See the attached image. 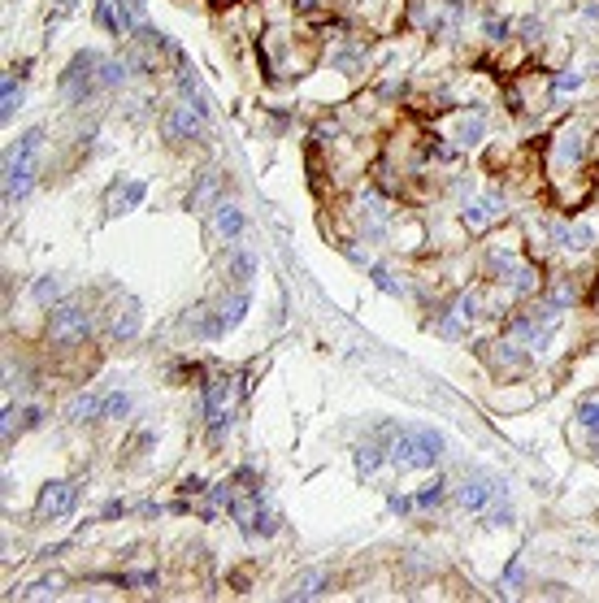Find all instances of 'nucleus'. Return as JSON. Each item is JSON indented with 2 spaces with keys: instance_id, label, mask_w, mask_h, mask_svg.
<instances>
[{
  "instance_id": "f257e3e1",
  "label": "nucleus",
  "mask_w": 599,
  "mask_h": 603,
  "mask_svg": "<svg viewBox=\"0 0 599 603\" xmlns=\"http://www.w3.org/2000/svg\"><path fill=\"white\" fill-rule=\"evenodd\" d=\"M378 439L386 443L382 451L391 456L400 469H430V465H439V456H443V434L439 430H426V425L382 421L378 425Z\"/></svg>"
},
{
  "instance_id": "f03ea898",
  "label": "nucleus",
  "mask_w": 599,
  "mask_h": 603,
  "mask_svg": "<svg viewBox=\"0 0 599 603\" xmlns=\"http://www.w3.org/2000/svg\"><path fill=\"white\" fill-rule=\"evenodd\" d=\"M40 144H44V126H30L5 152V200H26V191L35 187V179H40Z\"/></svg>"
},
{
  "instance_id": "7ed1b4c3",
  "label": "nucleus",
  "mask_w": 599,
  "mask_h": 603,
  "mask_svg": "<svg viewBox=\"0 0 599 603\" xmlns=\"http://www.w3.org/2000/svg\"><path fill=\"white\" fill-rule=\"evenodd\" d=\"M100 52H91V48H83L74 61L65 65V74H61V96L69 100V104H87L91 96H100L104 91V83H100Z\"/></svg>"
},
{
  "instance_id": "20e7f679",
  "label": "nucleus",
  "mask_w": 599,
  "mask_h": 603,
  "mask_svg": "<svg viewBox=\"0 0 599 603\" xmlns=\"http://www.w3.org/2000/svg\"><path fill=\"white\" fill-rule=\"evenodd\" d=\"M235 400H239V386H235L230 373H208L204 378V421H208L213 434L226 430V421L235 412Z\"/></svg>"
},
{
  "instance_id": "39448f33",
  "label": "nucleus",
  "mask_w": 599,
  "mask_h": 603,
  "mask_svg": "<svg viewBox=\"0 0 599 603\" xmlns=\"http://www.w3.org/2000/svg\"><path fill=\"white\" fill-rule=\"evenodd\" d=\"M79 500H83V482H74V478L48 482L40 490V500H35V517L40 521H65L69 512L79 508Z\"/></svg>"
},
{
  "instance_id": "423d86ee",
  "label": "nucleus",
  "mask_w": 599,
  "mask_h": 603,
  "mask_svg": "<svg viewBox=\"0 0 599 603\" xmlns=\"http://www.w3.org/2000/svg\"><path fill=\"white\" fill-rule=\"evenodd\" d=\"M87 330H91V317L79 304H57L48 312V339L52 343H79V339H87Z\"/></svg>"
},
{
  "instance_id": "0eeeda50",
  "label": "nucleus",
  "mask_w": 599,
  "mask_h": 603,
  "mask_svg": "<svg viewBox=\"0 0 599 603\" xmlns=\"http://www.w3.org/2000/svg\"><path fill=\"white\" fill-rule=\"evenodd\" d=\"M161 135L169 144H196V139H204V118L191 104H169L165 118H161Z\"/></svg>"
},
{
  "instance_id": "6e6552de",
  "label": "nucleus",
  "mask_w": 599,
  "mask_h": 603,
  "mask_svg": "<svg viewBox=\"0 0 599 603\" xmlns=\"http://www.w3.org/2000/svg\"><path fill=\"white\" fill-rule=\"evenodd\" d=\"M243 312H248V291L239 287V291H235L226 304H218V308H213V312H208L204 322H200V334H204V339H222L226 330H235V326L243 322Z\"/></svg>"
},
{
  "instance_id": "1a4fd4ad",
  "label": "nucleus",
  "mask_w": 599,
  "mask_h": 603,
  "mask_svg": "<svg viewBox=\"0 0 599 603\" xmlns=\"http://www.w3.org/2000/svg\"><path fill=\"white\" fill-rule=\"evenodd\" d=\"M496 495H504L500 482H461V486H456V504H461L465 512H482Z\"/></svg>"
},
{
  "instance_id": "9d476101",
  "label": "nucleus",
  "mask_w": 599,
  "mask_h": 603,
  "mask_svg": "<svg viewBox=\"0 0 599 603\" xmlns=\"http://www.w3.org/2000/svg\"><path fill=\"white\" fill-rule=\"evenodd\" d=\"M500 213V196H486V200H474V204H465L461 208V222L469 226V230H482L491 218Z\"/></svg>"
},
{
  "instance_id": "9b49d317",
  "label": "nucleus",
  "mask_w": 599,
  "mask_h": 603,
  "mask_svg": "<svg viewBox=\"0 0 599 603\" xmlns=\"http://www.w3.org/2000/svg\"><path fill=\"white\" fill-rule=\"evenodd\" d=\"M326 573H317V569H308V573H300L296 582H291V590H287V599H322L326 594Z\"/></svg>"
},
{
  "instance_id": "f8f14e48",
  "label": "nucleus",
  "mask_w": 599,
  "mask_h": 603,
  "mask_svg": "<svg viewBox=\"0 0 599 603\" xmlns=\"http://www.w3.org/2000/svg\"><path fill=\"white\" fill-rule=\"evenodd\" d=\"M22 109V69H13V74H5V87H0V118H13Z\"/></svg>"
},
{
  "instance_id": "ddd939ff",
  "label": "nucleus",
  "mask_w": 599,
  "mask_h": 603,
  "mask_svg": "<svg viewBox=\"0 0 599 603\" xmlns=\"http://www.w3.org/2000/svg\"><path fill=\"white\" fill-rule=\"evenodd\" d=\"M382 460H386V451H382V447H374V443H361L357 451H352V465H357V473H361V478H374V473L382 469Z\"/></svg>"
},
{
  "instance_id": "4468645a",
  "label": "nucleus",
  "mask_w": 599,
  "mask_h": 603,
  "mask_svg": "<svg viewBox=\"0 0 599 603\" xmlns=\"http://www.w3.org/2000/svg\"><path fill=\"white\" fill-rule=\"evenodd\" d=\"M100 404H104L100 395H74L65 404V417L69 421H100Z\"/></svg>"
},
{
  "instance_id": "2eb2a0df",
  "label": "nucleus",
  "mask_w": 599,
  "mask_h": 603,
  "mask_svg": "<svg viewBox=\"0 0 599 603\" xmlns=\"http://www.w3.org/2000/svg\"><path fill=\"white\" fill-rule=\"evenodd\" d=\"M144 196H148V187H144V183H122L118 191H109V204H113V213H130Z\"/></svg>"
},
{
  "instance_id": "dca6fc26",
  "label": "nucleus",
  "mask_w": 599,
  "mask_h": 603,
  "mask_svg": "<svg viewBox=\"0 0 599 603\" xmlns=\"http://www.w3.org/2000/svg\"><path fill=\"white\" fill-rule=\"evenodd\" d=\"M482 135H486L482 113H474V118H465V122H456V144H461V148H478Z\"/></svg>"
},
{
  "instance_id": "f3484780",
  "label": "nucleus",
  "mask_w": 599,
  "mask_h": 603,
  "mask_svg": "<svg viewBox=\"0 0 599 603\" xmlns=\"http://www.w3.org/2000/svg\"><path fill=\"white\" fill-rule=\"evenodd\" d=\"M130 408H135V395L113 391V395H104V404H100V421H122Z\"/></svg>"
},
{
  "instance_id": "a211bd4d",
  "label": "nucleus",
  "mask_w": 599,
  "mask_h": 603,
  "mask_svg": "<svg viewBox=\"0 0 599 603\" xmlns=\"http://www.w3.org/2000/svg\"><path fill=\"white\" fill-rule=\"evenodd\" d=\"M443 495H447V482H443V478H430L426 486L413 495V500H417V508H439V504H443Z\"/></svg>"
},
{
  "instance_id": "6ab92c4d",
  "label": "nucleus",
  "mask_w": 599,
  "mask_h": 603,
  "mask_svg": "<svg viewBox=\"0 0 599 603\" xmlns=\"http://www.w3.org/2000/svg\"><path fill=\"white\" fill-rule=\"evenodd\" d=\"M239 230H243V213H239L235 204H222V208H218V235L235 239Z\"/></svg>"
},
{
  "instance_id": "aec40b11",
  "label": "nucleus",
  "mask_w": 599,
  "mask_h": 603,
  "mask_svg": "<svg viewBox=\"0 0 599 603\" xmlns=\"http://www.w3.org/2000/svg\"><path fill=\"white\" fill-rule=\"evenodd\" d=\"M230 274H235V287H248V282H252V274H257V261H252V252H235V261H230Z\"/></svg>"
},
{
  "instance_id": "412c9836",
  "label": "nucleus",
  "mask_w": 599,
  "mask_h": 603,
  "mask_svg": "<svg viewBox=\"0 0 599 603\" xmlns=\"http://www.w3.org/2000/svg\"><path fill=\"white\" fill-rule=\"evenodd\" d=\"M534 287H539V269L534 265H517L513 269V291L525 295V291H534Z\"/></svg>"
},
{
  "instance_id": "4be33fe9",
  "label": "nucleus",
  "mask_w": 599,
  "mask_h": 603,
  "mask_svg": "<svg viewBox=\"0 0 599 603\" xmlns=\"http://www.w3.org/2000/svg\"><path fill=\"white\" fill-rule=\"evenodd\" d=\"M496 361L504 369H517V365H530V351H513V343H500L496 347Z\"/></svg>"
},
{
  "instance_id": "5701e85b",
  "label": "nucleus",
  "mask_w": 599,
  "mask_h": 603,
  "mask_svg": "<svg viewBox=\"0 0 599 603\" xmlns=\"http://www.w3.org/2000/svg\"><path fill=\"white\" fill-rule=\"evenodd\" d=\"M560 157H565L569 165H578V161H582V135H578V130L560 135Z\"/></svg>"
},
{
  "instance_id": "b1692460",
  "label": "nucleus",
  "mask_w": 599,
  "mask_h": 603,
  "mask_svg": "<svg viewBox=\"0 0 599 603\" xmlns=\"http://www.w3.org/2000/svg\"><path fill=\"white\" fill-rule=\"evenodd\" d=\"M213 187H218V169H204V179H200V187L191 191V208H200L208 196H213Z\"/></svg>"
},
{
  "instance_id": "393cba45",
  "label": "nucleus",
  "mask_w": 599,
  "mask_h": 603,
  "mask_svg": "<svg viewBox=\"0 0 599 603\" xmlns=\"http://www.w3.org/2000/svg\"><path fill=\"white\" fill-rule=\"evenodd\" d=\"M61 577H44V582H30L26 590H18V599H40V594H57Z\"/></svg>"
},
{
  "instance_id": "a878e982",
  "label": "nucleus",
  "mask_w": 599,
  "mask_h": 603,
  "mask_svg": "<svg viewBox=\"0 0 599 603\" xmlns=\"http://www.w3.org/2000/svg\"><path fill=\"white\" fill-rule=\"evenodd\" d=\"M513 269H517V257L513 252H496V257H491V274H496V278H513Z\"/></svg>"
},
{
  "instance_id": "bb28decb",
  "label": "nucleus",
  "mask_w": 599,
  "mask_h": 603,
  "mask_svg": "<svg viewBox=\"0 0 599 603\" xmlns=\"http://www.w3.org/2000/svg\"><path fill=\"white\" fill-rule=\"evenodd\" d=\"M30 295H35V300H57V295H61V282H57V278H40V282L30 287Z\"/></svg>"
},
{
  "instance_id": "cd10ccee",
  "label": "nucleus",
  "mask_w": 599,
  "mask_h": 603,
  "mask_svg": "<svg viewBox=\"0 0 599 603\" xmlns=\"http://www.w3.org/2000/svg\"><path fill=\"white\" fill-rule=\"evenodd\" d=\"M508 26H513L508 18H486V22H482V35H486V40H504Z\"/></svg>"
},
{
  "instance_id": "c85d7f7f",
  "label": "nucleus",
  "mask_w": 599,
  "mask_h": 603,
  "mask_svg": "<svg viewBox=\"0 0 599 603\" xmlns=\"http://www.w3.org/2000/svg\"><path fill=\"white\" fill-rule=\"evenodd\" d=\"M578 421L586 425V430H599V404H595V400L578 404Z\"/></svg>"
},
{
  "instance_id": "c756f323",
  "label": "nucleus",
  "mask_w": 599,
  "mask_h": 603,
  "mask_svg": "<svg viewBox=\"0 0 599 603\" xmlns=\"http://www.w3.org/2000/svg\"><path fill=\"white\" fill-rule=\"evenodd\" d=\"M582 87V74H556L552 79V91H578Z\"/></svg>"
},
{
  "instance_id": "7c9ffc66",
  "label": "nucleus",
  "mask_w": 599,
  "mask_h": 603,
  "mask_svg": "<svg viewBox=\"0 0 599 603\" xmlns=\"http://www.w3.org/2000/svg\"><path fill=\"white\" fill-rule=\"evenodd\" d=\"M413 508H417V500H408V495H391V512L396 517H408Z\"/></svg>"
},
{
  "instance_id": "2f4dec72",
  "label": "nucleus",
  "mask_w": 599,
  "mask_h": 603,
  "mask_svg": "<svg viewBox=\"0 0 599 603\" xmlns=\"http://www.w3.org/2000/svg\"><path fill=\"white\" fill-rule=\"evenodd\" d=\"M374 278H378V287H382V291H391V295L400 291V282H396L391 274H386V269H374Z\"/></svg>"
},
{
  "instance_id": "473e14b6",
  "label": "nucleus",
  "mask_w": 599,
  "mask_h": 603,
  "mask_svg": "<svg viewBox=\"0 0 599 603\" xmlns=\"http://www.w3.org/2000/svg\"><path fill=\"white\" fill-rule=\"evenodd\" d=\"M40 421H44V412H40V408H22V430H35Z\"/></svg>"
},
{
  "instance_id": "72a5a7b5",
  "label": "nucleus",
  "mask_w": 599,
  "mask_h": 603,
  "mask_svg": "<svg viewBox=\"0 0 599 603\" xmlns=\"http://www.w3.org/2000/svg\"><path fill=\"white\" fill-rule=\"evenodd\" d=\"M122 512H126V504H118V500H113V504H104L100 521H113V517H122Z\"/></svg>"
},
{
  "instance_id": "f704fd0d",
  "label": "nucleus",
  "mask_w": 599,
  "mask_h": 603,
  "mask_svg": "<svg viewBox=\"0 0 599 603\" xmlns=\"http://www.w3.org/2000/svg\"><path fill=\"white\" fill-rule=\"evenodd\" d=\"M539 30H543L539 18H534V22H521V35H525V40H539Z\"/></svg>"
},
{
  "instance_id": "c9c22d12",
  "label": "nucleus",
  "mask_w": 599,
  "mask_h": 603,
  "mask_svg": "<svg viewBox=\"0 0 599 603\" xmlns=\"http://www.w3.org/2000/svg\"><path fill=\"white\" fill-rule=\"evenodd\" d=\"M313 5H317V0H300V9H313Z\"/></svg>"
}]
</instances>
